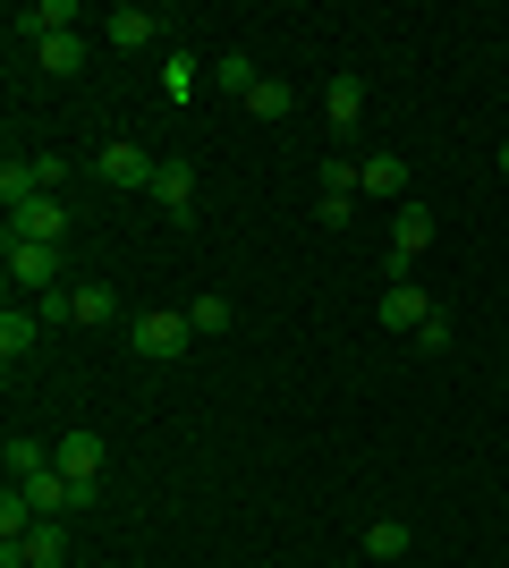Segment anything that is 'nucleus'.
<instances>
[{
    "label": "nucleus",
    "mask_w": 509,
    "mask_h": 568,
    "mask_svg": "<svg viewBox=\"0 0 509 568\" xmlns=\"http://www.w3.org/2000/svg\"><path fill=\"white\" fill-rule=\"evenodd\" d=\"M34 339H43V314H34V306H9V314H0V356H9V365H26Z\"/></svg>",
    "instance_id": "ddd939ff"
},
{
    "label": "nucleus",
    "mask_w": 509,
    "mask_h": 568,
    "mask_svg": "<svg viewBox=\"0 0 509 568\" xmlns=\"http://www.w3.org/2000/svg\"><path fill=\"white\" fill-rule=\"evenodd\" d=\"M102 34H111L120 51H145L153 34H162V18H153V9H111V18H102Z\"/></svg>",
    "instance_id": "2eb2a0df"
},
{
    "label": "nucleus",
    "mask_w": 509,
    "mask_h": 568,
    "mask_svg": "<svg viewBox=\"0 0 509 568\" xmlns=\"http://www.w3.org/2000/svg\"><path fill=\"white\" fill-rule=\"evenodd\" d=\"M9 237H34V246H60V237H69V204H60V195H34L26 213H9Z\"/></svg>",
    "instance_id": "1a4fd4ad"
},
{
    "label": "nucleus",
    "mask_w": 509,
    "mask_h": 568,
    "mask_svg": "<svg viewBox=\"0 0 509 568\" xmlns=\"http://www.w3.org/2000/svg\"><path fill=\"white\" fill-rule=\"evenodd\" d=\"M18 560L26 568H69V526H60V518H34V535L18 544Z\"/></svg>",
    "instance_id": "f8f14e48"
},
{
    "label": "nucleus",
    "mask_w": 509,
    "mask_h": 568,
    "mask_svg": "<svg viewBox=\"0 0 509 568\" xmlns=\"http://www.w3.org/2000/svg\"><path fill=\"white\" fill-rule=\"evenodd\" d=\"M425 246H434V213H425V204H399V221H390V255H383V281H416Z\"/></svg>",
    "instance_id": "20e7f679"
},
{
    "label": "nucleus",
    "mask_w": 509,
    "mask_h": 568,
    "mask_svg": "<svg viewBox=\"0 0 509 568\" xmlns=\"http://www.w3.org/2000/svg\"><path fill=\"white\" fill-rule=\"evenodd\" d=\"M51 467L69 475L77 493H85V509H94V500H102V467H111V442H102V433H60Z\"/></svg>",
    "instance_id": "7ed1b4c3"
},
{
    "label": "nucleus",
    "mask_w": 509,
    "mask_h": 568,
    "mask_svg": "<svg viewBox=\"0 0 509 568\" xmlns=\"http://www.w3.org/2000/svg\"><path fill=\"white\" fill-rule=\"evenodd\" d=\"M357 187H365V162L332 153V162H323V195H357Z\"/></svg>",
    "instance_id": "393cba45"
},
{
    "label": "nucleus",
    "mask_w": 509,
    "mask_h": 568,
    "mask_svg": "<svg viewBox=\"0 0 509 568\" xmlns=\"http://www.w3.org/2000/svg\"><path fill=\"white\" fill-rule=\"evenodd\" d=\"M408 551H416V535H408V526H399V518H374V526H365V560H408Z\"/></svg>",
    "instance_id": "dca6fc26"
},
{
    "label": "nucleus",
    "mask_w": 509,
    "mask_h": 568,
    "mask_svg": "<svg viewBox=\"0 0 509 568\" xmlns=\"http://www.w3.org/2000/svg\"><path fill=\"white\" fill-rule=\"evenodd\" d=\"M0 263H9V288H18V297H34V306H43V297H60V272H69V263H60V246H34V237H9V246H0Z\"/></svg>",
    "instance_id": "f03ea898"
},
{
    "label": "nucleus",
    "mask_w": 509,
    "mask_h": 568,
    "mask_svg": "<svg viewBox=\"0 0 509 568\" xmlns=\"http://www.w3.org/2000/svg\"><path fill=\"white\" fill-rule=\"evenodd\" d=\"M128 348L145 356V365H179V356L195 348V323H187V314H170V306H145L136 323H128Z\"/></svg>",
    "instance_id": "f257e3e1"
},
{
    "label": "nucleus",
    "mask_w": 509,
    "mask_h": 568,
    "mask_svg": "<svg viewBox=\"0 0 509 568\" xmlns=\"http://www.w3.org/2000/svg\"><path fill=\"white\" fill-rule=\"evenodd\" d=\"M0 458H9V484H26V475L51 467V450H43V442H26V433H9V450H0Z\"/></svg>",
    "instance_id": "4be33fe9"
},
{
    "label": "nucleus",
    "mask_w": 509,
    "mask_h": 568,
    "mask_svg": "<svg viewBox=\"0 0 509 568\" xmlns=\"http://www.w3.org/2000/svg\"><path fill=\"white\" fill-rule=\"evenodd\" d=\"M374 314H383V332H399V339H416V332H425V323H434V297H425V288H416V281H390L383 288V297H374Z\"/></svg>",
    "instance_id": "423d86ee"
},
{
    "label": "nucleus",
    "mask_w": 509,
    "mask_h": 568,
    "mask_svg": "<svg viewBox=\"0 0 509 568\" xmlns=\"http://www.w3.org/2000/svg\"><path fill=\"white\" fill-rule=\"evenodd\" d=\"M213 85H221V94H255V85H264V77H255V60H246V51H221V60H213Z\"/></svg>",
    "instance_id": "6ab92c4d"
},
{
    "label": "nucleus",
    "mask_w": 509,
    "mask_h": 568,
    "mask_svg": "<svg viewBox=\"0 0 509 568\" xmlns=\"http://www.w3.org/2000/svg\"><path fill=\"white\" fill-rule=\"evenodd\" d=\"M34 69H43V77H77V69H85V34H51V43H34Z\"/></svg>",
    "instance_id": "f3484780"
},
{
    "label": "nucleus",
    "mask_w": 509,
    "mask_h": 568,
    "mask_svg": "<svg viewBox=\"0 0 509 568\" xmlns=\"http://www.w3.org/2000/svg\"><path fill=\"white\" fill-rule=\"evenodd\" d=\"M145 195L162 204L170 221H179V230L195 221V170H187V162H162V170H153V187H145Z\"/></svg>",
    "instance_id": "9d476101"
},
{
    "label": "nucleus",
    "mask_w": 509,
    "mask_h": 568,
    "mask_svg": "<svg viewBox=\"0 0 509 568\" xmlns=\"http://www.w3.org/2000/svg\"><path fill=\"white\" fill-rule=\"evenodd\" d=\"M162 102H179V111L195 102V51H170L162 60Z\"/></svg>",
    "instance_id": "aec40b11"
},
{
    "label": "nucleus",
    "mask_w": 509,
    "mask_h": 568,
    "mask_svg": "<svg viewBox=\"0 0 509 568\" xmlns=\"http://www.w3.org/2000/svg\"><path fill=\"white\" fill-rule=\"evenodd\" d=\"M77 0H26V9H9V26H18L26 43H51V34H77Z\"/></svg>",
    "instance_id": "0eeeda50"
},
{
    "label": "nucleus",
    "mask_w": 509,
    "mask_h": 568,
    "mask_svg": "<svg viewBox=\"0 0 509 568\" xmlns=\"http://www.w3.org/2000/svg\"><path fill=\"white\" fill-rule=\"evenodd\" d=\"M492 170H501V179H509V144H501V153H492Z\"/></svg>",
    "instance_id": "bb28decb"
},
{
    "label": "nucleus",
    "mask_w": 509,
    "mask_h": 568,
    "mask_svg": "<svg viewBox=\"0 0 509 568\" xmlns=\"http://www.w3.org/2000/svg\"><path fill=\"white\" fill-rule=\"evenodd\" d=\"M153 170H162V153H145V144H128V136H111L94 153V179H102V187H153Z\"/></svg>",
    "instance_id": "39448f33"
},
{
    "label": "nucleus",
    "mask_w": 509,
    "mask_h": 568,
    "mask_svg": "<svg viewBox=\"0 0 509 568\" xmlns=\"http://www.w3.org/2000/svg\"><path fill=\"white\" fill-rule=\"evenodd\" d=\"M246 111H255V119H289V111H297V94L281 85V77H264V85L246 94Z\"/></svg>",
    "instance_id": "b1692460"
},
{
    "label": "nucleus",
    "mask_w": 509,
    "mask_h": 568,
    "mask_svg": "<svg viewBox=\"0 0 509 568\" xmlns=\"http://www.w3.org/2000/svg\"><path fill=\"white\" fill-rule=\"evenodd\" d=\"M187 323H195V339H213V332H230V323H238V306H230V297H195Z\"/></svg>",
    "instance_id": "5701e85b"
},
{
    "label": "nucleus",
    "mask_w": 509,
    "mask_h": 568,
    "mask_svg": "<svg viewBox=\"0 0 509 568\" xmlns=\"http://www.w3.org/2000/svg\"><path fill=\"white\" fill-rule=\"evenodd\" d=\"M18 493L34 500V518H77V509H85V493H77V484H69V475H60V467H43V475H26Z\"/></svg>",
    "instance_id": "6e6552de"
},
{
    "label": "nucleus",
    "mask_w": 509,
    "mask_h": 568,
    "mask_svg": "<svg viewBox=\"0 0 509 568\" xmlns=\"http://www.w3.org/2000/svg\"><path fill=\"white\" fill-rule=\"evenodd\" d=\"M323 119L348 136V128L365 119V77H332V85H323Z\"/></svg>",
    "instance_id": "4468645a"
},
{
    "label": "nucleus",
    "mask_w": 509,
    "mask_h": 568,
    "mask_svg": "<svg viewBox=\"0 0 509 568\" xmlns=\"http://www.w3.org/2000/svg\"><path fill=\"white\" fill-rule=\"evenodd\" d=\"M365 195H408V162H399V153H374V162H365Z\"/></svg>",
    "instance_id": "412c9836"
},
{
    "label": "nucleus",
    "mask_w": 509,
    "mask_h": 568,
    "mask_svg": "<svg viewBox=\"0 0 509 568\" xmlns=\"http://www.w3.org/2000/svg\"><path fill=\"white\" fill-rule=\"evenodd\" d=\"M69 323H85V332L120 323V288H102V281H77V288H69Z\"/></svg>",
    "instance_id": "9b49d317"
},
{
    "label": "nucleus",
    "mask_w": 509,
    "mask_h": 568,
    "mask_svg": "<svg viewBox=\"0 0 509 568\" xmlns=\"http://www.w3.org/2000/svg\"><path fill=\"white\" fill-rule=\"evenodd\" d=\"M416 348H425V356H441V348H450V314H434V323L416 332Z\"/></svg>",
    "instance_id": "a878e982"
},
{
    "label": "nucleus",
    "mask_w": 509,
    "mask_h": 568,
    "mask_svg": "<svg viewBox=\"0 0 509 568\" xmlns=\"http://www.w3.org/2000/svg\"><path fill=\"white\" fill-rule=\"evenodd\" d=\"M34 195H43V170L34 162H0V204H9V213H26Z\"/></svg>",
    "instance_id": "a211bd4d"
}]
</instances>
